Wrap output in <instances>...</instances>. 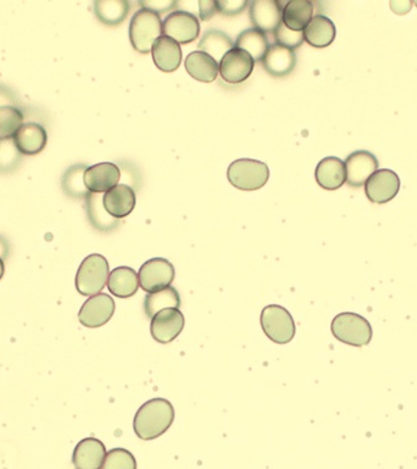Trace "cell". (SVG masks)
Returning a JSON list of instances; mask_svg holds the SVG:
<instances>
[{"label": "cell", "mask_w": 417, "mask_h": 469, "mask_svg": "<svg viewBox=\"0 0 417 469\" xmlns=\"http://www.w3.org/2000/svg\"><path fill=\"white\" fill-rule=\"evenodd\" d=\"M175 421V409L165 399H149L135 416L134 429L141 440L151 441L160 438Z\"/></svg>", "instance_id": "6da1fadb"}, {"label": "cell", "mask_w": 417, "mask_h": 469, "mask_svg": "<svg viewBox=\"0 0 417 469\" xmlns=\"http://www.w3.org/2000/svg\"><path fill=\"white\" fill-rule=\"evenodd\" d=\"M331 332L339 341L356 348L369 345L372 340V328L369 320L352 312L339 313L334 317Z\"/></svg>", "instance_id": "7a4b0ae2"}, {"label": "cell", "mask_w": 417, "mask_h": 469, "mask_svg": "<svg viewBox=\"0 0 417 469\" xmlns=\"http://www.w3.org/2000/svg\"><path fill=\"white\" fill-rule=\"evenodd\" d=\"M109 263L102 254L94 253L84 259L76 274V289L82 296H95L108 284Z\"/></svg>", "instance_id": "3957f363"}, {"label": "cell", "mask_w": 417, "mask_h": 469, "mask_svg": "<svg viewBox=\"0 0 417 469\" xmlns=\"http://www.w3.org/2000/svg\"><path fill=\"white\" fill-rule=\"evenodd\" d=\"M162 21L160 15L151 10H138L131 20L130 41L135 52L148 54L155 41L161 37Z\"/></svg>", "instance_id": "277c9868"}, {"label": "cell", "mask_w": 417, "mask_h": 469, "mask_svg": "<svg viewBox=\"0 0 417 469\" xmlns=\"http://www.w3.org/2000/svg\"><path fill=\"white\" fill-rule=\"evenodd\" d=\"M269 177L267 164L248 158L234 160L227 170V178L232 186L241 191L260 190L267 184Z\"/></svg>", "instance_id": "5b68a950"}, {"label": "cell", "mask_w": 417, "mask_h": 469, "mask_svg": "<svg viewBox=\"0 0 417 469\" xmlns=\"http://www.w3.org/2000/svg\"><path fill=\"white\" fill-rule=\"evenodd\" d=\"M260 323L265 335L278 345L290 342L296 336L297 328L293 317L282 306L265 307L261 312Z\"/></svg>", "instance_id": "8992f818"}, {"label": "cell", "mask_w": 417, "mask_h": 469, "mask_svg": "<svg viewBox=\"0 0 417 469\" xmlns=\"http://www.w3.org/2000/svg\"><path fill=\"white\" fill-rule=\"evenodd\" d=\"M138 279L143 292H160L174 283L175 267L170 260L165 259H149L139 269Z\"/></svg>", "instance_id": "52a82bcc"}, {"label": "cell", "mask_w": 417, "mask_h": 469, "mask_svg": "<svg viewBox=\"0 0 417 469\" xmlns=\"http://www.w3.org/2000/svg\"><path fill=\"white\" fill-rule=\"evenodd\" d=\"M162 33L178 45H188L200 37V19L190 12L177 10L168 15L162 22Z\"/></svg>", "instance_id": "ba28073f"}, {"label": "cell", "mask_w": 417, "mask_h": 469, "mask_svg": "<svg viewBox=\"0 0 417 469\" xmlns=\"http://www.w3.org/2000/svg\"><path fill=\"white\" fill-rule=\"evenodd\" d=\"M115 300L107 293H98L84 303L78 313L79 323L87 328H101L112 318Z\"/></svg>", "instance_id": "9c48e42d"}, {"label": "cell", "mask_w": 417, "mask_h": 469, "mask_svg": "<svg viewBox=\"0 0 417 469\" xmlns=\"http://www.w3.org/2000/svg\"><path fill=\"white\" fill-rule=\"evenodd\" d=\"M255 62L247 52L232 48L218 65L221 78L231 85L241 84L249 78L254 70Z\"/></svg>", "instance_id": "30bf717a"}, {"label": "cell", "mask_w": 417, "mask_h": 469, "mask_svg": "<svg viewBox=\"0 0 417 469\" xmlns=\"http://www.w3.org/2000/svg\"><path fill=\"white\" fill-rule=\"evenodd\" d=\"M399 177L389 169L377 170L365 184L366 197L376 204L388 203L399 193Z\"/></svg>", "instance_id": "8fae6325"}, {"label": "cell", "mask_w": 417, "mask_h": 469, "mask_svg": "<svg viewBox=\"0 0 417 469\" xmlns=\"http://www.w3.org/2000/svg\"><path fill=\"white\" fill-rule=\"evenodd\" d=\"M184 328V316L180 309H164L151 318V333L159 343L176 340Z\"/></svg>", "instance_id": "7c38bea8"}, {"label": "cell", "mask_w": 417, "mask_h": 469, "mask_svg": "<svg viewBox=\"0 0 417 469\" xmlns=\"http://www.w3.org/2000/svg\"><path fill=\"white\" fill-rule=\"evenodd\" d=\"M346 165V183L352 187L364 186L379 169V160L369 151H356L344 161Z\"/></svg>", "instance_id": "4fadbf2b"}, {"label": "cell", "mask_w": 417, "mask_h": 469, "mask_svg": "<svg viewBox=\"0 0 417 469\" xmlns=\"http://www.w3.org/2000/svg\"><path fill=\"white\" fill-rule=\"evenodd\" d=\"M282 5L278 0H254L250 3L249 15L254 29L274 33L282 22Z\"/></svg>", "instance_id": "5bb4252c"}, {"label": "cell", "mask_w": 417, "mask_h": 469, "mask_svg": "<svg viewBox=\"0 0 417 469\" xmlns=\"http://www.w3.org/2000/svg\"><path fill=\"white\" fill-rule=\"evenodd\" d=\"M121 173L114 163H99L92 165L85 171V185L91 193H107L118 186Z\"/></svg>", "instance_id": "9a60e30c"}, {"label": "cell", "mask_w": 417, "mask_h": 469, "mask_svg": "<svg viewBox=\"0 0 417 469\" xmlns=\"http://www.w3.org/2000/svg\"><path fill=\"white\" fill-rule=\"evenodd\" d=\"M107 448L95 438H86L78 442L72 455V464L76 469H102Z\"/></svg>", "instance_id": "2e32d148"}, {"label": "cell", "mask_w": 417, "mask_h": 469, "mask_svg": "<svg viewBox=\"0 0 417 469\" xmlns=\"http://www.w3.org/2000/svg\"><path fill=\"white\" fill-rule=\"evenodd\" d=\"M102 204L111 217L122 219L130 216L135 207V193L128 185H118L102 196Z\"/></svg>", "instance_id": "e0dca14e"}, {"label": "cell", "mask_w": 417, "mask_h": 469, "mask_svg": "<svg viewBox=\"0 0 417 469\" xmlns=\"http://www.w3.org/2000/svg\"><path fill=\"white\" fill-rule=\"evenodd\" d=\"M263 65L265 70L274 78H286L296 68L297 55L292 49L274 43L265 54Z\"/></svg>", "instance_id": "ac0fdd59"}, {"label": "cell", "mask_w": 417, "mask_h": 469, "mask_svg": "<svg viewBox=\"0 0 417 469\" xmlns=\"http://www.w3.org/2000/svg\"><path fill=\"white\" fill-rule=\"evenodd\" d=\"M14 140L20 153L32 157L45 150L46 142H48V135L42 125L37 122H28L16 132Z\"/></svg>", "instance_id": "d6986e66"}, {"label": "cell", "mask_w": 417, "mask_h": 469, "mask_svg": "<svg viewBox=\"0 0 417 469\" xmlns=\"http://www.w3.org/2000/svg\"><path fill=\"white\" fill-rule=\"evenodd\" d=\"M151 57L159 70L174 72L180 68L182 62L181 45L174 39L161 36L155 41L151 48Z\"/></svg>", "instance_id": "ffe728a7"}, {"label": "cell", "mask_w": 417, "mask_h": 469, "mask_svg": "<svg viewBox=\"0 0 417 469\" xmlns=\"http://www.w3.org/2000/svg\"><path fill=\"white\" fill-rule=\"evenodd\" d=\"M315 178L324 190L334 191L342 187L347 180L346 165L337 157H326L317 164Z\"/></svg>", "instance_id": "44dd1931"}, {"label": "cell", "mask_w": 417, "mask_h": 469, "mask_svg": "<svg viewBox=\"0 0 417 469\" xmlns=\"http://www.w3.org/2000/svg\"><path fill=\"white\" fill-rule=\"evenodd\" d=\"M334 38H336V26L327 16H314L309 25L304 29V41L309 43L314 48L329 47L332 45Z\"/></svg>", "instance_id": "7402d4cb"}, {"label": "cell", "mask_w": 417, "mask_h": 469, "mask_svg": "<svg viewBox=\"0 0 417 469\" xmlns=\"http://www.w3.org/2000/svg\"><path fill=\"white\" fill-rule=\"evenodd\" d=\"M184 68L194 80L210 84L217 78L218 64L207 53L197 51L185 58Z\"/></svg>", "instance_id": "603a6c76"}, {"label": "cell", "mask_w": 417, "mask_h": 469, "mask_svg": "<svg viewBox=\"0 0 417 469\" xmlns=\"http://www.w3.org/2000/svg\"><path fill=\"white\" fill-rule=\"evenodd\" d=\"M108 289L119 299H130L139 289L138 274L130 267H119L108 279Z\"/></svg>", "instance_id": "cb8c5ba5"}, {"label": "cell", "mask_w": 417, "mask_h": 469, "mask_svg": "<svg viewBox=\"0 0 417 469\" xmlns=\"http://www.w3.org/2000/svg\"><path fill=\"white\" fill-rule=\"evenodd\" d=\"M314 4L310 0H290L282 9V22L292 31L304 32L314 18Z\"/></svg>", "instance_id": "d4e9b609"}, {"label": "cell", "mask_w": 417, "mask_h": 469, "mask_svg": "<svg viewBox=\"0 0 417 469\" xmlns=\"http://www.w3.org/2000/svg\"><path fill=\"white\" fill-rule=\"evenodd\" d=\"M86 201H87L86 208H87L88 219L94 229L102 233H110L120 226V220L111 217L105 210L101 193H89Z\"/></svg>", "instance_id": "484cf974"}, {"label": "cell", "mask_w": 417, "mask_h": 469, "mask_svg": "<svg viewBox=\"0 0 417 469\" xmlns=\"http://www.w3.org/2000/svg\"><path fill=\"white\" fill-rule=\"evenodd\" d=\"M234 47L247 52L255 62H263L270 48L269 39L264 32L257 29H247L238 35Z\"/></svg>", "instance_id": "4316f807"}, {"label": "cell", "mask_w": 417, "mask_h": 469, "mask_svg": "<svg viewBox=\"0 0 417 469\" xmlns=\"http://www.w3.org/2000/svg\"><path fill=\"white\" fill-rule=\"evenodd\" d=\"M181 297L175 287H167L160 292L148 293L144 299V313L153 318L164 309H180Z\"/></svg>", "instance_id": "83f0119b"}, {"label": "cell", "mask_w": 417, "mask_h": 469, "mask_svg": "<svg viewBox=\"0 0 417 469\" xmlns=\"http://www.w3.org/2000/svg\"><path fill=\"white\" fill-rule=\"evenodd\" d=\"M130 6L127 0H97L94 3V12L102 24L118 26L127 18Z\"/></svg>", "instance_id": "f1b7e54d"}, {"label": "cell", "mask_w": 417, "mask_h": 469, "mask_svg": "<svg viewBox=\"0 0 417 469\" xmlns=\"http://www.w3.org/2000/svg\"><path fill=\"white\" fill-rule=\"evenodd\" d=\"M198 48L200 49V52L207 53V54L214 58L215 61L221 62V59H223L232 48H234V43L227 33L220 31V29H213L204 33Z\"/></svg>", "instance_id": "f546056e"}, {"label": "cell", "mask_w": 417, "mask_h": 469, "mask_svg": "<svg viewBox=\"0 0 417 469\" xmlns=\"http://www.w3.org/2000/svg\"><path fill=\"white\" fill-rule=\"evenodd\" d=\"M86 165H72L62 177L61 186L64 193L72 198H87L91 193L85 185Z\"/></svg>", "instance_id": "4dcf8cb0"}, {"label": "cell", "mask_w": 417, "mask_h": 469, "mask_svg": "<svg viewBox=\"0 0 417 469\" xmlns=\"http://www.w3.org/2000/svg\"><path fill=\"white\" fill-rule=\"evenodd\" d=\"M23 125V115L12 105L0 107V140L12 138Z\"/></svg>", "instance_id": "1f68e13d"}, {"label": "cell", "mask_w": 417, "mask_h": 469, "mask_svg": "<svg viewBox=\"0 0 417 469\" xmlns=\"http://www.w3.org/2000/svg\"><path fill=\"white\" fill-rule=\"evenodd\" d=\"M21 157L14 137L0 140V173H12L21 161Z\"/></svg>", "instance_id": "d6a6232c"}, {"label": "cell", "mask_w": 417, "mask_h": 469, "mask_svg": "<svg viewBox=\"0 0 417 469\" xmlns=\"http://www.w3.org/2000/svg\"><path fill=\"white\" fill-rule=\"evenodd\" d=\"M102 469H137V461L130 451L112 448L105 456Z\"/></svg>", "instance_id": "836d02e7"}, {"label": "cell", "mask_w": 417, "mask_h": 469, "mask_svg": "<svg viewBox=\"0 0 417 469\" xmlns=\"http://www.w3.org/2000/svg\"><path fill=\"white\" fill-rule=\"evenodd\" d=\"M274 35L277 45L292 49V51L299 48L304 42V32L292 31L283 22H281Z\"/></svg>", "instance_id": "e575fe53"}, {"label": "cell", "mask_w": 417, "mask_h": 469, "mask_svg": "<svg viewBox=\"0 0 417 469\" xmlns=\"http://www.w3.org/2000/svg\"><path fill=\"white\" fill-rule=\"evenodd\" d=\"M248 6L246 0H225L217 2V12L226 16H236L243 12Z\"/></svg>", "instance_id": "d590c367"}, {"label": "cell", "mask_w": 417, "mask_h": 469, "mask_svg": "<svg viewBox=\"0 0 417 469\" xmlns=\"http://www.w3.org/2000/svg\"><path fill=\"white\" fill-rule=\"evenodd\" d=\"M139 4L143 9L151 10L155 14L161 15L176 8L178 2L176 0H147V2H141Z\"/></svg>", "instance_id": "8d00e7d4"}, {"label": "cell", "mask_w": 417, "mask_h": 469, "mask_svg": "<svg viewBox=\"0 0 417 469\" xmlns=\"http://www.w3.org/2000/svg\"><path fill=\"white\" fill-rule=\"evenodd\" d=\"M198 6H200V19L204 21H208L217 14V2H198Z\"/></svg>", "instance_id": "74e56055"}, {"label": "cell", "mask_w": 417, "mask_h": 469, "mask_svg": "<svg viewBox=\"0 0 417 469\" xmlns=\"http://www.w3.org/2000/svg\"><path fill=\"white\" fill-rule=\"evenodd\" d=\"M413 3L409 2V0H392V2H389L390 9L398 15L408 14L413 8Z\"/></svg>", "instance_id": "f35d334b"}, {"label": "cell", "mask_w": 417, "mask_h": 469, "mask_svg": "<svg viewBox=\"0 0 417 469\" xmlns=\"http://www.w3.org/2000/svg\"><path fill=\"white\" fill-rule=\"evenodd\" d=\"M9 243L4 237L0 236V259L5 260L9 256Z\"/></svg>", "instance_id": "ab89813d"}, {"label": "cell", "mask_w": 417, "mask_h": 469, "mask_svg": "<svg viewBox=\"0 0 417 469\" xmlns=\"http://www.w3.org/2000/svg\"><path fill=\"white\" fill-rule=\"evenodd\" d=\"M4 273H5L4 260L0 259V280H2V277L4 276Z\"/></svg>", "instance_id": "60d3db41"}, {"label": "cell", "mask_w": 417, "mask_h": 469, "mask_svg": "<svg viewBox=\"0 0 417 469\" xmlns=\"http://www.w3.org/2000/svg\"><path fill=\"white\" fill-rule=\"evenodd\" d=\"M413 4H415L417 6V2L413 3Z\"/></svg>", "instance_id": "b9f144b4"}]
</instances>
